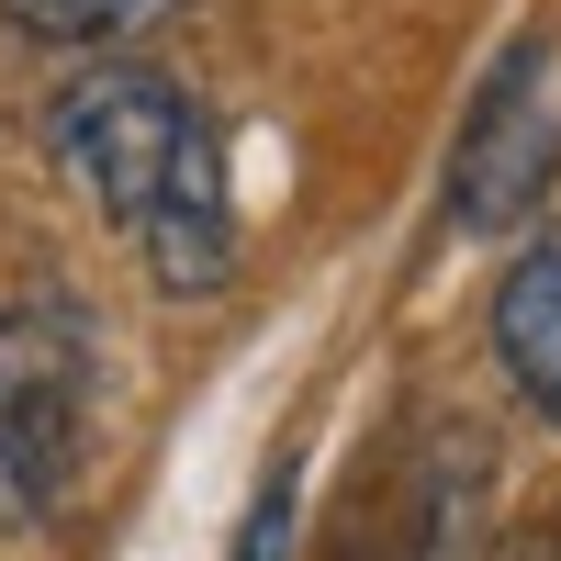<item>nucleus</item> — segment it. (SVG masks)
I'll list each match as a JSON object with an SVG mask.
<instances>
[{
    "instance_id": "1",
    "label": "nucleus",
    "mask_w": 561,
    "mask_h": 561,
    "mask_svg": "<svg viewBox=\"0 0 561 561\" xmlns=\"http://www.w3.org/2000/svg\"><path fill=\"white\" fill-rule=\"evenodd\" d=\"M45 158L57 180L147 259L169 304L237 293L248 225H237V158L225 124L147 57H68V79L45 90Z\"/></svg>"
},
{
    "instance_id": "2",
    "label": "nucleus",
    "mask_w": 561,
    "mask_h": 561,
    "mask_svg": "<svg viewBox=\"0 0 561 561\" xmlns=\"http://www.w3.org/2000/svg\"><path fill=\"white\" fill-rule=\"evenodd\" d=\"M438 203H449V237H494V248L539 237V214L561 203V57H550V34L494 45V68L460 102Z\"/></svg>"
},
{
    "instance_id": "3",
    "label": "nucleus",
    "mask_w": 561,
    "mask_h": 561,
    "mask_svg": "<svg viewBox=\"0 0 561 561\" xmlns=\"http://www.w3.org/2000/svg\"><path fill=\"white\" fill-rule=\"evenodd\" d=\"M90 449V348L79 325L0 304V528H45Z\"/></svg>"
},
{
    "instance_id": "4",
    "label": "nucleus",
    "mask_w": 561,
    "mask_h": 561,
    "mask_svg": "<svg viewBox=\"0 0 561 561\" xmlns=\"http://www.w3.org/2000/svg\"><path fill=\"white\" fill-rule=\"evenodd\" d=\"M483 337H494V370L517 382V404L539 427H561V225L505 248L494 293H483Z\"/></svg>"
},
{
    "instance_id": "5",
    "label": "nucleus",
    "mask_w": 561,
    "mask_h": 561,
    "mask_svg": "<svg viewBox=\"0 0 561 561\" xmlns=\"http://www.w3.org/2000/svg\"><path fill=\"white\" fill-rule=\"evenodd\" d=\"M169 12V0H0V23L23 45H57V57H113Z\"/></svg>"
},
{
    "instance_id": "6",
    "label": "nucleus",
    "mask_w": 561,
    "mask_h": 561,
    "mask_svg": "<svg viewBox=\"0 0 561 561\" xmlns=\"http://www.w3.org/2000/svg\"><path fill=\"white\" fill-rule=\"evenodd\" d=\"M293 528H304V449H280L259 472V494H248L237 539H225V561H293Z\"/></svg>"
}]
</instances>
